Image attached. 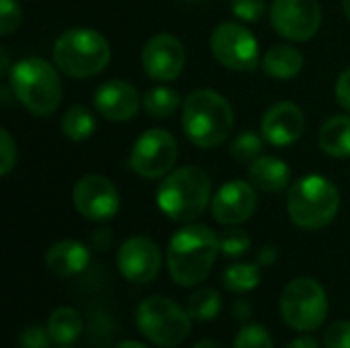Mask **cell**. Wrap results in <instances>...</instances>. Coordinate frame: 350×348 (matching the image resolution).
<instances>
[{
	"label": "cell",
	"instance_id": "39",
	"mask_svg": "<svg viewBox=\"0 0 350 348\" xmlns=\"http://www.w3.org/2000/svg\"><path fill=\"white\" fill-rule=\"evenodd\" d=\"M109 238H111L109 230H100V232L94 236V244H96L100 250H105V248H109Z\"/></svg>",
	"mask_w": 350,
	"mask_h": 348
},
{
	"label": "cell",
	"instance_id": "31",
	"mask_svg": "<svg viewBox=\"0 0 350 348\" xmlns=\"http://www.w3.org/2000/svg\"><path fill=\"white\" fill-rule=\"evenodd\" d=\"M324 348H350V320H338L328 326Z\"/></svg>",
	"mask_w": 350,
	"mask_h": 348
},
{
	"label": "cell",
	"instance_id": "32",
	"mask_svg": "<svg viewBox=\"0 0 350 348\" xmlns=\"http://www.w3.org/2000/svg\"><path fill=\"white\" fill-rule=\"evenodd\" d=\"M16 164V144L6 129H0V174L6 176Z\"/></svg>",
	"mask_w": 350,
	"mask_h": 348
},
{
	"label": "cell",
	"instance_id": "35",
	"mask_svg": "<svg viewBox=\"0 0 350 348\" xmlns=\"http://www.w3.org/2000/svg\"><path fill=\"white\" fill-rule=\"evenodd\" d=\"M336 101L350 113V68H347L336 80Z\"/></svg>",
	"mask_w": 350,
	"mask_h": 348
},
{
	"label": "cell",
	"instance_id": "8",
	"mask_svg": "<svg viewBox=\"0 0 350 348\" xmlns=\"http://www.w3.org/2000/svg\"><path fill=\"white\" fill-rule=\"evenodd\" d=\"M281 316L283 322L299 332H312L326 322L328 295L324 287L310 277H299L287 283L281 293Z\"/></svg>",
	"mask_w": 350,
	"mask_h": 348
},
{
	"label": "cell",
	"instance_id": "43",
	"mask_svg": "<svg viewBox=\"0 0 350 348\" xmlns=\"http://www.w3.org/2000/svg\"><path fill=\"white\" fill-rule=\"evenodd\" d=\"M187 2H203V0H187Z\"/></svg>",
	"mask_w": 350,
	"mask_h": 348
},
{
	"label": "cell",
	"instance_id": "19",
	"mask_svg": "<svg viewBox=\"0 0 350 348\" xmlns=\"http://www.w3.org/2000/svg\"><path fill=\"white\" fill-rule=\"evenodd\" d=\"M248 176L256 189L267 191V193H277L289 185L291 170L287 162L277 156H258L254 162H250Z\"/></svg>",
	"mask_w": 350,
	"mask_h": 348
},
{
	"label": "cell",
	"instance_id": "25",
	"mask_svg": "<svg viewBox=\"0 0 350 348\" xmlns=\"http://www.w3.org/2000/svg\"><path fill=\"white\" fill-rule=\"evenodd\" d=\"M260 285V269L250 263H236L224 271V287L234 293H248Z\"/></svg>",
	"mask_w": 350,
	"mask_h": 348
},
{
	"label": "cell",
	"instance_id": "44",
	"mask_svg": "<svg viewBox=\"0 0 350 348\" xmlns=\"http://www.w3.org/2000/svg\"><path fill=\"white\" fill-rule=\"evenodd\" d=\"M59 348H70V347H59Z\"/></svg>",
	"mask_w": 350,
	"mask_h": 348
},
{
	"label": "cell",
	"instance_id": "15",
	"mask_svg": "<svg viewBox=\"0 0 350 348\" xmlns=\"http://www.w3.org/2000/svg\"><path fill=\"white\" fill-rule=\"evenodd\" d=\"M256 191L246 180H230L211 199V215L221 226H238L248 222L256 211Z\"/></svg>",
	"mask_w": 350,
	"mask_h": 348
},
{
	"label": "cell",
	"instance_id": "4",
	"mask_svg": "<svg viewBox=\"0 0 350 348\" xmlns=\"http://www.w3.org/2000/svg\"><path fill=\"white\" fill-rule=\"evenodd\" d=\"M8 82L18 103L33 115L47 117L62 103V80L55 68L41 57L18 59L10 68Z\"/></svg>",
	"mask_w": 350,
	"mask_h": 348
},
{
	"label": "cell",
	"instance_id": "29",
	"mask_svg": "<svg viewBox=\"0 0 350 348\" xmlns=\"http://www.w3.org/2000/svg\"><path fill=\"white\" fill-rule=\"evenodd\" d=\"M252 246L250 236L244 230H228L219 236V252L230 258H238Z\"/></svg>",
	"mask_w": 350,
	"mask_h": 348
},
{
	"label": "cell",
	"instance_id": "6",
	"mask_svg": "<svg viewBox=\"0 0 350 348\" xmlns=\"http://www.w3.org/2000/svg\"><path fill=\"white\" fill-rule=\"evenodd\" d=\"M109 41L94 29H70L53 43V64L72 78H90L107 68Z\"/></svg>",
	"mask_w": 350,
	"mask_h": 348
},
{
	"label": "cell",
	"instance_id": "1",
	"mask_svg": "<svg viewBox=\"0 0 350 348\" xmlns=\"http://www.w3.org/2000/svg\"><path fill=\"white\" fill-rule=\"evenodd\" d=\"M219 238L201 224H189L180 228L166 250V265L172 281L183 287H195L203 283L217 258Z\"/></svg>",
	"mask_w": 350,
	"mask_h": 348
},
{
	"label": "cell",
	"instance_id": "5",
	"mask_svg": "<svg viewBox=\"0 0 350 348\" xmlns=\"http://www.w3.org/2000/svg\"><path fill=\"white\" fill-rule=\"evenodd\" d=\"M338 207L340 193L322 174H308L289 189L287 211L291 222L301 230H324L334 222Z\"/></svg>",
	"mask_w": 350,
	"mask_h": 348
},
{
	"label": "cell",
	"instance_id": "14",
	"mask_svg": "<svg viewBox=\"0 0 350 348\" xmlns=\"http://www.w3.org/2000/svg\"><path fill=\"white\" fill-rule=\"evenodd\" d=\"M185 45L170 33H158L150 37L142 51L144 72L158 82H172L185 68Z\"/></svg>",
	"mask_w": 350,
	"mask_h": 348
},
{
	"label": "cell",
	"instance_id": "2",
	"mask_svg": "<svg viewBox=\"0 0 350 348\" xmlns=\"http://www.w3.org/2000/svg\"><path fill=\"white\" fill-rule=\"evenodd\" d=\"M234 127L232 105L215 90L201 88L183 103V131L199 148L221 146Z\"/></svg>",
	"mask_w": 350,
	"mask_h": 348
},
{
	"label": "cell",
	"instance_id": "40",
	"mask_svg": "<svg viewBox=\"0 0 350 348\" xmlns=\"http://www.w3.org/2000/svg\"><path fill=\"white\" fill-rule=\"evenodd\" d=\"M193 348H224L219 343H215V340H201V343H197Z\"/></svg>",
	"mask_w": 350,
	"mask_h": 348
},
{
	"label": "cell",
	"instance_id": "12",
	"mask_svg": "<svg viewBox=\"0 0 350 348\" xmlns=\"http://www.w3.org/2000/svg\"><path fill=\"white\" fill-rule=\"evenodd\" d=\"M74 207L90 222H107L119 211L117 187L100 174H86L74 185Z\"/></svg>",
	"mask_w": 350,
	"mask_h": 348
},
{
	"label": "cell",
	"instance_id": "3",
	"mask_svg": "<svg viewBox=\"0 0 350 348\" xmlns=\"http://www.w3.org/2000/svg\"><path fill=\"white\" fill-rule=\"evenodd\" d=\"M158 207L172 222H193L211 201V180L197 166H183L170 172L158 187Z\"/></svg>",
	"mask_w": 350,
	"mask_h": 348
},
{
	"label": "cell",
	"instance_id": "38",
	"mask_svg": "<svg viewBox=\"0 0 350 348\" xmlns=\"http://www.w3.org/2000/svg\"><path fill=\"white\" fill-rule=\"evenodd\" d=\"M285 348H320V345L314 338H310V336H301V338L291 340Z\"/></svg>",
	"mask_w": 350,
	"mask_h": 348
},
{
	"label": "cell",
	"instance_id": "10",
	"mask_svg": "<svg viewBox=\"0 0 350 348\" xmlns=\"http://www.w3.org/2000/svg\"><path fill=\"white\" fill-rule=\"evenodd\" d=\"M176 158V139L166 129H148L133 144L129 168L144 178H160L172 170Z\"/></svg>",
	"mask_w": 350,
	"mask_h": 348
},
{
	"label": "cell",
	"instance_id": "42",
	"mask_svg": "<svg viewBox=\"0 0 350 348\" xmlns=\"http://www.w3.org/2000/svg\"><path fill=\"white\" fill-rule=\"evenodd\" d=\"M342 8H345V14H347V18L350 21V0H342Z\"/></svg>",
	"mask_w": 350,
	"mask_h": 348
},
{
	"label": "cell",
	"instance_id": "24",
	"mask_svg": "<svg viewBox=\"0 0 350 348\" xmlns=\"http://www.w3.org/2000/svg\"><path fill=\"white\" fill-rule=\"evenodd\" d=\"M94 129H96V119L84 105L70 107L62 117V131L72 142L88 139L94 133Z\"/></svg>",
	"mask_w": 350,
	"mask_h": 348
},
{
	"label": "cell",
	"instance_id": "22",
	"mask_svg": "<svg viewBox=\"0 0 350 348\" xmlns=\"http://www.w3.org/2000/svg\"><path fill=\"white\" fill-rule=\"evenodd\" d=\"M47 330L57 347H70L74 345L82 334V318L72 308H57L51 312L47 320Z\"/></svg>",
	"mask_w": 350,
	"mask_h": 348
},
{
	"label": "cell",
	"instance_id": "41",
	"mask_svg": "<svg viewBox=\"0 0 350 348\" xmlns=\"http://www.w3.org/2000/svg\"><path fill=\"white\" fill-rule=\"evenodd\" d=\"M115 348H148L142 343H135V340H125V343H119Z\"/></svg>",
	"mask_w": 350,
	"mask_h": 348
},
{
	"label": "cell",
	"instance_id": "36",
	"mask_svg": "<svg viewBox=\"0 0 350 348\" xmlns=\"http://www.w3.org/2000/svg\"><path fill=\"white\" fill-rule=\"evenodd\" d=\"M277 258H279V252H277V248H273V246H265V248L260 250V254H258V263H260L262 267L275 265Z\"/></svg>",
	"mask_w": 350,
	"mask_h": 348
},
{
	"label": "cell",
	"instance_id": "33",
	"mask_svg": "<svg viewBox=\"0 0 350 348\" xmlns=\"http://www.w3.org/2000/svg\"><path fill=\"white\" fill-rule=\"evenodd\" d=\"M21 23V6L16 0H0V33L10 35Z\"/></svg>",
	"mask_w": 350,
	"mask_h": 348
},
{
	"label": "cell",
	"instance_id": "37",
	"mask_svg": "<svg viewBox=\"0 0 350 348\" xmlns=\"http://www.w3.org/2000/svg\"><path fill=\"white\" fill-rule=\"evenodd\" d=\"M234 316H236L240 322H246V320L252 316V308H250V304H246V302H238V304H234Z\"/></svg>",
	"mask_w": 350,
	"mask_h": 348
},
{
	"label": "cell",
	"instance_id": "9",
	"mask_svg": "<svg viewBox=\"0 0 350 348\" xmlns=\"http://www.w3.org/2000/svg\"><path fill=\"white\" fill-rule=\"evenodd\" d=\"M213 57L236 72H250L258 66V41L250 29L240 23H221L209 37Z\"/></svg>",
	"mask_w": 350,
	"mask_h": 348
},
{
	"label": "cell",
	"instance_id": "26",
	"mask_svg": "<svg viewBox=\"0 0 350 348\" xmlns=\"http://www.w3.org/2000/svg\"><path fill=\"white\" fill-rule=\"evenodd\" d=\"M221 310V297L215 289H197L191 297H189V314L193 320L197 322H211L219 316Z\"/></svg>",
	"mask_w": 350,
	"mask_h": 348
},
{
	"label": "cell",
	"instance_id": "28",
	"mask_svg": "<svg viewBox=\"0 0 350 348\" xmlns=\"http://www.w3.org/2000/svg\"><path fill=\"white\" fill-rule=\"evenodd\" d=\"M234 348H275L273 336L265 326L258 324H246L236 334Z\"/></svg>",
	"mask_w": 350,
	"mask_h": 348
},
{
	"label": "cell",
	"instance_id": "7",
	"mask_svg": "<svg viewBox=\"0 0 350 348\" xmlns=\"http://www.w3.org/2000/svg\"><path fill=\"white\" fill-rule=\"evenodd\" d=\"M191 314L176 302L154 295L144 299L135 310L137 330L156 347L174 348L191 334Z\"/></svg>",
	"mask_w": 350,
	"mask_h": 348
},
{
	"label": "cell",
	"instance_id": "34",
	"mask_svg": "<svg viewBox=\"0 0 350 348\" xmlns=\"http://www.w3.org/2000/svg\"><path fill=\"white\" fill-rule=\"evenodd\" d=\"M51 343H53V340H51V336H49V330L37 328V326L27 328V330L21 334V338H18L21 348H49Z\"/></svg>",
	"mask_w": 350,
	"mask_h": 348
},
{
	"label": "cell",
	"instance_id": "17",
	"mask_svg": "<svg viewBox=\"0 0 350 348\" xmlns=\"http://www.w3.org/2000/svg\"><path fill=\"white\" fill-rule=\"evenodd\" d=\"M139 105V92L125 80H107L94 92V107L107 121H129L137 115Z\"/></svg>",
	"mask_w": 350,
	"mask_h": 348
},
{
	"label": "cell",
	"instance_id": "27",
	"mask_svg": "<svg viewBox=\"0 0 350 348\" xmlns=\"http://www.w3.org/2000/svg\"><path fill=\"white\" fill-rule=\"evenodd\" d=\"M262 139L258 133L254 131H242L240 135H236L230 144V154L236 162L246 164V162H254L260 156L262 150Z\"/></svg>",
	"mask_w": 350,
	"mask_h": 348
},
{
	"label": "cell",
	"instance_id": "18",
	"mask_svg": "<svg viewBox=\"0 0 350 348\" xmlns=\"http://www.w3.org/2000/svg\"><path fill=\"white\" fill-rule=\"evenodd\" d=\"M90 263V252L82 242L59 240L45 252V267L55 277H74Z\"/></svg>",
	"mask_w": 350,
	"mask_h": 348
},
{
	"label": "cell",
	"instance_id": "16",
	"mask_svg": "<svg viewBox=\"0 0 350 348\" xmlns=\"http://www.w3.org/2000/svg\"><path fill=\"white\" fill-rule=\"evenodd\" d=\"M306 131V115L295 103H275L260 119V133L265 142L277 148L295 144Z\"/></svg>",
	"mask_w": 350,
	"mask_h": 348
},
{
	"label": "cell",
	"instance_id": "11",
	"mask_svg": "<svg viewBox=\"0 0 350 348\" xmlns=\"http://www.w3.org/2000/svg\"><path fill=\"white\" fill-rule=\"evenodd\" d=\"M273 29L289 41L312 39L322 25V8L318 0H273Z\"/></svg>",
	"mask_w": 350,
	"mask_h": 348
},
{
	"label": "cell",
	"instance_id": "23",
	"mask_svg": "<svg viewBox=\"0 0 350 348\" xmlns=\"http://www.w3.org/2000/svg\"><path fill=\"white\" fill-rule=\"evenodd\" d=\"M142 105L152 119H168L180 107V94L168 86H154L144 94Z\"/></svg>",
	"mask_w": 350,
	"mask_h": 348
},
{
	"label": "cell",
	"instance_id": "13",
	"mask_svg": "<svg viewBox=\"0 0 350 348\" xmlns=\"http://www.w3.org/2000/svg\"><path fill=\"white\" fill-rule=\"evenodd\" d=\"M117 269L123 279L135 285L152 283L162 269V252L158 244L146 236L127 238L117 250Z\"/></svg>",
	"mask_w": 350,
	"mask_h": 348
},
{
	"label": "cell",
	"instance_id": "21",
	"mask_svg": "<svg viewBox=\"0 0 350 348\" xmlns=\"http://www.w3.org/2000/svg\"><path fill=\"white\" fill-rule=\"evenodd\" d=\"M304 68V55L291 45H275L262 57V70L277 80L295 78Z\"/></svg>",
	"mask_w": 350,
	"mask_h": 348
},
{
	"label": "cell",
	"instance_id": "20",
	"mask_svg": "<svg viewBox=\"0 0 350 348\" xmlns=\"http://www.w3.org/2000/svg\"><path fill=\"white\" fill-rule=\"evenodd\" d=\"M320 148L324 154L332 158H349L350 156V115L330 117L318 135Z\"/></svg>",
	"mask_w": 350,
	"mask_h": 348
},
{
	"label": "cell",
	"instance_id": "30",
	"mask_svg": "<svg viewBox=\"0 0 350 348\" xmlns=\"http://www.w3.org/2000/svg\"><path fill=\"white\" fill-rule=\"evenodd\" d=\"M232 10L244 23H256L262 18L267 4L265 0H232Z\"/></svg>",
	"mask_w": 350,
	"mask_h": 348
}]
</instances>
